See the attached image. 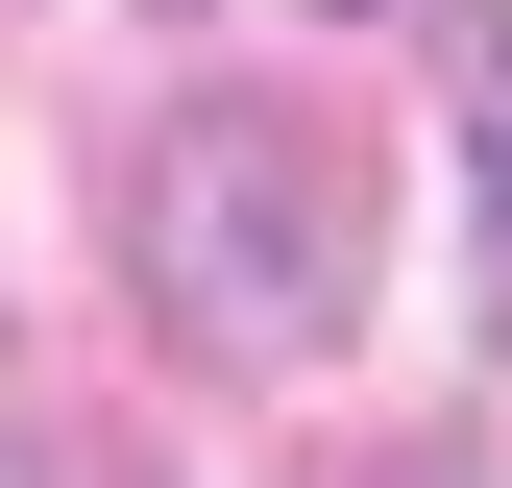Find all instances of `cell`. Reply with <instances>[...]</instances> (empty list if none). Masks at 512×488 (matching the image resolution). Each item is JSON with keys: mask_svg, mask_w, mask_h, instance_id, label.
Segmentation results:
<instances>
[{"mask_svg": "<svg viewBox=\"0 0 512 488\" xmlns=\"http://www.w3.org/2000/svg\"><path fill=\"white\" fill-rule=\"evenodd\" d=\"M391 488H488V464H464V440H415V464H391Z\"/></svg>", "mask_w": 512, "mask_h": 488, "instance_id": "3", "label": "cell"}, {"mask_svg": "<svg viewBox=\"0 0 512 488\" xmlns=\"http://www.w3.org/2000/svg\"><path fill=\"white\" fill-rule=\"evenodd\" d=\"M122 269H147V318L196 342V366L293 391V366L342 342V293H366V220H342V171H317V122H269V98H171L147 171H122Z\"/></svg>", "mask_w": 512, "mask_h": 488, "instance_id": "1", "label": "cell"}, {"mask_svg": "<svg viewBox=\"0 0 512 488\" xmlns=\"http://www.w3.org/2000/svg\"><path fill=\"white\" fill-rule=\"evenodd\" d=\"M464 318L512 342V25H464Z\"/></svg>", "mask_w": 512, "mask_h": 488, "instance_id": "2", "label": "cell"}, {"mask_svg": "<svg viewBox=\"0 0 512 488\" xmlns=\"http://www.w3.org/2000/svg\"><path fill=\"white\" fill-rule=\"evenodd\" d=\"M0 488H25V391H0Z\"/></svg>", "mask_w": 512, "mask_h": 488, "instance_id": "4", "label": "cell"}]
</instances>
